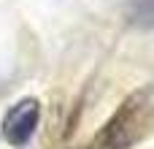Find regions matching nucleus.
Segmentation results:
<instances>
[{
  "instance_id": "obj_3",
  "label": "nucleus",
  "mask_w": 154,
  "mask_h": 149,
  "mask_svg": "<svg viewBox=\"0 0 154 149\" xmlns=\"http://www.w3.org/2000/svg\"><path fill=\"white\" fill-rule=\"evenodd\" d=\"M125 19L133 27L152 30L154 27V0H130L125 5Z\"/></svg>"
},
{
  "instance_id": "obj_1",
  "label": "nucleus",
  "mask_w": 154,
  "mask_h": 149,
  "mask_svg": "<svg viewBox=\"0 0 154 149\" xmlns=\"http://www.w3.org/2000/svg\"><path fill=\"white\" fill-rule=\"evenodd\" d=\"M154 136V84L133 90L108 122L100 128L89 149H133Z\"/></svg>"
},
{
  "instance_id": "obj_2",
  "label": "nucleus",
  "mask_w": 154,
  "mask_h": 149,
  "mask_svg": "<svg viewBox=\"0 0 154 149\" xmlns=\"http://www.w3.org/2000/svg\"><path fill=\"white\" fill-rule=\"evenodd\" d=\"M38 122H41V100L32 95L19 98L3 117V138L16 149L27 147L38 130Z\"/></svg>"
},
{
  "instance_id": "obj_4",
  "label": "nucleus",
  "mask_w": 154,
  "mask_h": 149,
  "mask_svg": "<svg viewBox=\"0 0 154 149\" xmlns=\"http://www.w3.org/2000/svg\"><path fill=\"white\" fill-rule=\"evenodd\" d=\"M70 149H89V147H70Z\"/></svg>"
}]
</instances>
